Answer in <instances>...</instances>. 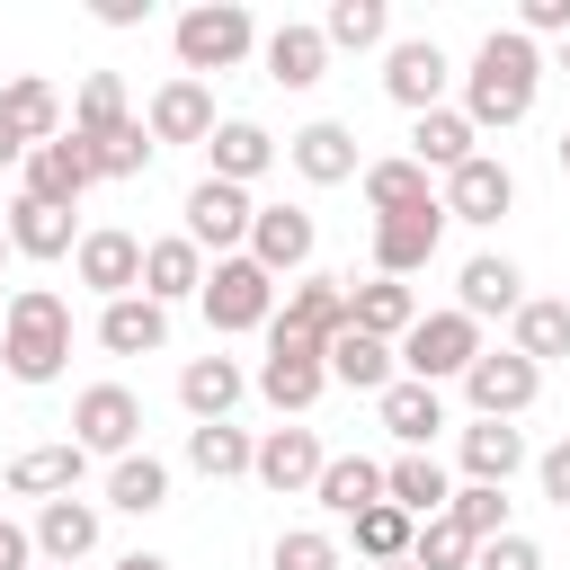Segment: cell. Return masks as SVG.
Wrapping results in <instances>:
<instances>
[{"mask_svg":"<svg viewBox=\"0 0 570 570\" xmlns=\"http://www.w3.org/2000/svg\"><path fill=\"white\" fill-rule=\"evenodd\" d=\"M0 267H9V223H0Z\"/></svg>","mask_w":570,"mask_h":570,"instance_id":"obj_56","label":"cell"},{"mask_svg":"<svg viewBox=\"0 0 570 570\" xmlns=\"http://www.w3.org/2000/svg\"><path fill=\"white\" fill-rule=\"evenodd\" d=\"M0 169H27V142H18L9 125H0Z\"/></svg>","mask_w":570,"mask_h":570,"instance_id":"obj_53","label":"cell"},{"mask_svg":"<svg viewBox=\"0 0 570 570\" xmlns=\"http://www.w3.org/2000/svg\"><path fill=\"white\" fill-rule=\"evenodd\" d=\"M534 392H543V365H525L517 347H481V356L463 365V401H472V419H525Z\"/></svg>","mask_w":570,"mask_h":570,"instance_id":"obj_7","label":"cell"},{"mask_svg":"<svg viewBox=\"0 0 570 570\" xmlns=\"http://www.w3.org/2000/svg\"><path fill=\"white\" fill-rule=\"evenodd\" d=\"M116 570H169V561H160V552H125Z\"/></svg>","mask_w":570,"mask_h":570,"instance_id":"obj_54","label":"cell"},{"mask_svg":"<svg viewBox=\"0 0 570 570\" xmlns=\"http://www.w3.org/2000/svg\"><path fill=\"white\" fill-rule=\"evenodd\" d=\"M27 534H36V552H45L53 570H80V561L98 552V499H45Z\"/></svg>","mask_w":570,"mask_h":570,"instance_id":"obj_24","label":"cell"},{"mask_svg":"<svg viewBox=\"0 0 570 570\" xmlns=\"http://www.w3.org/2000/svg\"><path fill=\"white\" fill-rule=\"evenodd\" d=\"M454 454H463V481H481V490H508V481L525 472L517 419H472V428H454Z\"/></svg>","mask_w":570,"mask_h":570,"instance_id":"obj_22","label":"cell"},{"mask_svg":"<svg viewBox=\"0 0 570 570\" xmlns=\"http://www.w3.org/2000/svg\"><path fill=\"white\" fill-rule=\"evenodd\" d=\"M525 365H552V356H570V303H552V294H525L517 303V338H508Z\"/></svg>","mask_w":570,"mask_h":570,"instance_id":"obj_39","label":"cell"},{"mask_svg":"<svg viewBox=\"0 0 570 570\" xmlns=\"http://www.w3.org/2000/svg\"><path fill=\"white\" fill-rule=\"evenodd\" d=\"M71 267H80V285H89L98 303H116V294H142V240H134V232H116V223L80 232Z\"/></svg>","mask_w":570,"mask_h":570,"instance_id":"obj_15","label":"cell"},{"mask_svg":"<svg viewBox=\"0 0 570 570\" xmlns=\"http://www.w3.org/2000/svg\"><path fill=\"white\" fill-rule=\"evenodd\" d=\"M267 570H338V543H330L321 525H285V534L267 543Z\"/></svg>","mask_w":570,"mask_h":570,"instance_id":"obj_47","label":"cell"},{"mask_svg":"<svg viewBox=\"0 0 570 570\" xmlns=\"http://www.w3.org/2000/svg\"><path fill=\"white\" fill-rule=\"evenodd\" d=\"M249 214H258V205H249V187L196 178V187H187V223H178V232H187L196 249H214V258H240V249H249Z\"/></svg>","mask_w":570,"mask_h":570,"instance_id":"obj_8","label":"cell"},{"mask_svg":"<svg viewBox=\"0 0 570 570\" xmlns=\"http://www.w3.org/2000/svg\"><path fill=\"white\" fill-rule=\"evenodd\" d=\"M134 436H142V401L125 392V383H89L80 401H71V445L80 454H134Z\"/></svg>","mask_w":570,"mask_h":570,"instance_id":"obj_9","label":"cell"},{"mask_svg":"<svg viewBox=\"0 0 570 570\" xmlns=\"http://www.w3.org/2000/svg\"><path fill=\"white\" fill-rule=\"evenodd\" d=\"M356 187H365L374 223H383V214H419V205H436V187H428V169H419L410 151H392V160H365V169H356Z\"/></svg>","mask_w":570,"mask_h":570,"instance_id":"obj_32","label":"cell"},{"mask_svg":"<svg viewBox=\"0 0 570 570\" xmlns=\"http://www.w3.org/2000/svg\"><path fill=\"white\" fill-rule=\"evenodd\" d=\"M169 45H178V71H187V80H214V71H240V62H249L258 27H249L240 0H196V9L169 27Z\"/></svg>","mask_w":570,"mask_h":570,"instance_id":"obj_3","label":"cell"},{"mask_svg":"<svg viewBox=\"0 0 570 570\" xmlns=\"http://www.w3.org/2000/svg\"><path fill=\"white\" fill-rule=\"evenodd\" d=\"M0 365L9 383H62L71 365V303L53 285H18L0 312Z\"/></svg>","mask_w":570,"mask_h":570,"instance_id":"obj_2","label":"cell"},{"mask_svg":"<svg viewBox=\"0 0 570 570\" xmlns=\"http://www.w3.org/2000/svg\"><path fill=\"white\" fill-rule=\"evenodd\" d=\"M534 481H543V499H552V508H561V517H570V436H561V445H543V454H534Z\"/></svg>","mask_w":570,"mask_h":570,"instance_id":"obj_49","label":"cell"},{"mask_svg":"<svg viewBox=\"0 0 570 570\" xmlns=\"http://www.w3.org/2000/svg\"><path fill=\"white\" fill-rule=\"evenodd\" d=\"M445 80H454V62H445L436 36H401V45L383 53V89H392V107H410V116L445 107Z\"/></svg>","mask_w":570,"mask_h":570,"instance_id":"obj_11","label":"cell"},{"mask_svg":"<svg viewBox=\"0 0 570 570\" xmlns=\"http://www.w3.org/2000/svg\"><path fill=\"white\" fill-rule=\"evenodd\" d=\"M0 570H36V534L18 517H0Z\"/></svg>","mask_w":570,"mask_h":570,"instance_id":"obj_51","label":"cell"},{"mask_svg":"<svg viewBox=\"0 0 570 570\" xmlns=\"http://www.w3.org/2000/svg\"><path fill=\"white\" fill-rule=\"evenodd\" d=\"M107 508H125V517H151V508H169V463L160 454H116L107 463Z\"/></svg>","mask_w":570,"mask_h":570,"instance_id":"obj_37","label":"cell"},{"mask_svg":"<svg viewBox=\"0 0 570 570\" xmlns=\"http://www.w3.org/2000/svg\"><path fill=\"white\" fill-rule=\"evenodd\" d=\"M27 187L18 196H36V205H53V214H71L98 178H89V151H80V134H53V142H36L27 151V169H18Z\"/></svg>","mask_w":570,"mask_h":570,"instance_id":"obj_13","label":"cell"},{"mask_svg":"<svg viewBox=\"0 0 570 570\" xmlns=\"http://www.w3.org/2000/svg\"><path fill=\"white\" fill-rule=\"evenodd\" d=\"M0 125L36 151V142H53L62 134V98H53V80H36V71H18V80H0Z\"/></svg>","mask_w":570,"mask_h":570,"instance_id":"obj_31","label":"cell"},{"mask_svg":"<svg viewBox=\"0 0 570 570\" xmlns=\"http://www.w3.org/2000/svg\"><path fill=\"white\" fill-rule=\"evenodd\" d=\"M392 570H419V561H392Z\"/></svg>","mask_w":570,"mask_h":570,"instance_id":"obj_58","label":"cell"},{"mask_svg":"<svg viewBox=\"0 0 570 570\" xmlns=\"http://www.w3.org/2000/svg\"><path fill=\"white\" fill-rule=\"evenodd\" d=\"M80 472H89V454L62 436V445H27V454L9 463V490H18V499H71Z\"/></svg>","mask_w":570,"mask_h":570,"instance_id":"obj_33","label":"cell"},{"mask_svg":"<svg viewBox=\"0 0 570 570\" xmlns=\"http://www.w3.org/2000/svg\"><path fill=\"white\" fill-rule=\"evenodd\" d=\"M517 303H525L517 258H499V249L463 258V276H454V312H463V321H517Z\"/></svg>","mask_w":570,"mask_h":570,"instance_id":"obj_20","label":"cell"},{"mask_svg":"<svg viewBox=\"0 0 570 570\" xmlns=\"http://www.w3.org/2000/svg\"><path fill=\"white\" fill-rule=\"evenodd\" d=\"M410 321H419V294H410L401 276H365V285H347V330H365V338L401 347V338H410Z\"/></svg>","mask_w":570,"mask_h":570,"instance_id":"obj_25","label":"cell"},{"mask_svg":"<svg viewBox=\"0 0 570 570\" xmlns=\"http://www.w3.org/2000/svg\"><path fill=\"white\" fill-rule=\"evenodd\" d=\"M71 249H80L71 214H53V205H36V196L9 205V258H71Z\"/></svg>","mask_w":570,"mask_h":570,"instance_id":"obj_36","label":"cell"},{"mask_svg":"<svg viewBox=\"0 0 570 570\" xmlns=\"http://www.w3.org/2000/svg\"><path fill=\"white\" fill-rule=\"evenodd\" d=\"M356 525V552L374 561V570H392V561H410V543H419V517H401L392 499H374L365 517H347Z\"/></svg>","mask_w":570,"mask_h":570,"instance_id":"obj_42","label":"cell"},{"mask_svg":"<svg viewBox=\"0 0 570 570\" xmlns=\"http://www.w3.org/2000/svg\"><path fill=\"white\" fill-rule=\"evenodd\" d=\"M374 419L401 436V454H428V445H436V428H445V392H436V383L392 374V383L374 392Z\"/></svg>","mask_w":570,"mask_h":570,"instance_id":"obj_21","label":"cell"},{"mask_svg":"<svg viewBox=\"0 0 570 570\" xmlns=\"http://www.w3.org/2000/svg\"><path fill=\"white\" fill-rule=\"evenodd\" d=\"M392 356L410 365V383H436V392H445V383H463V365L481 356V321H463V312H419Z\"/></svg>","mask_w":570,"mask_h":570,"instance_id":"obj_6","label":"cell"},{"mask_svg":"<svg viewBox=\"0 0 570 570\" xmlns=\"http://www.w3.org/2000/svg\"><path fill=\"white\" fill-rule=\"evenodd\" d=\"M472 570H543V552H534V534L508 525V534H490V543L472 552Z\"/></svg>","mask_w":570,"mask_h":570,"instance_id":"obj_48","label":"cell"},{"mask_svg":"<svg viewBox=\"0 0 570 570\" xmlns=\"http://www.w3.org/2000/svg\"><path fill=\"white\" fill-rule=\"evenodd\" d=\"M249 392H258L267 410L303 419V410H312V401L330 392V365H321V347H312V338H294V330H276V321H267V356H258Z\"/></svg>","mask_w":570,"mask_h":570,"instance_id":"obj_5","label":"cell"},{"mask_svg":"<svg viewBox=\"0 0 570 570\" xmlns=\"http://www.w3.org/2000/svg\"><path fill=\"white\" fill-rule=\"evenodd\" d=\"M312 240H321V232H312V214H303V205H258V214H249V249H240V258H258L267 276H303V267H312Z\"/></svg>","mask_w":570,"mask_h":570,"instance_id":"obj_18","label":"cell"},{"mask_svg":"<svg viewBox=\"0 0 570 570\" xmlns=\"http://www.w3.org/2000/svg\"><path fill=\"white\" fill-rule=\"evenodd\" d=\"M561 71H570V36H561Z\"/></svg>","mask_w":570,"mask_h":570,"instance_id":"obj_57","label":"cell"},{"mask_svg":"<svg viewBox=\"0 0 570 570\" xmlns=\"http://www.w3.org/2000/svg\"><path fill=\"white\" fill-rule=\"evenodd\" d=\"M214 125H223V116H214V89H205V80H187V71H178V80H160V89H151V116H142V134H151V142H205Z\"/></svg>","mask_w":570,"mask_h":570,"instance_id":"obj_23","label":"cell"},{"mask_svg":"<svg viewBox=\"0 0 570 570\" xmlns=\"http://www.w3.org/2000/svg\"><path fill=\"white\" fill-rule=\"evenodd\" d=\"M445 223H499L508 205H517V169L508 160H490V151H472L463 169H445Z\"/></svg>","mask_w":570,"mask_h":570,"instance_id":"obj_14","label":"cell"},{"mask_svg":"<svg viewBox=\"0 0 570 570\" xmlns=\"http://www.w3.org/2000/svg\"><path fill=\"white\" fill-rule=\"evenodd\" d=\"M196 285H205V249L187 240V232H169V240H142V294L169 312V303H196Z\"/></svg>","mask_w":570,"mask_h":570,"instance_id":"obj_27","label":"cell"},{"mask_svg":"<svg viewBox=\"0 0 570 570\" xmlns=\"http://www.w3.org/2000/svg\"><path fill=\"white\" fill-rule=\"evenodd\" d=\"M249 436L232 428V419H205V428H187V472H205V481H240L249 472Z\"/></svg>","mask_w":570,"mask_h":570,"instance_id":"obj_41","label":"cell"},{"mask_svg":"<svg viewBox=\"0 0 570 570\" xmlns=\"http://www.w3.org/2000/svg\"><path fill=\"white\" fill-rule=\"evenodd\" d=\"M285 160H294V178L303 187H347L365 160H356V134L338 125V116H321V125H303V134H285Z\"/></svg>","mask_w":570,"mask_h":570,"instance_id":"obj_19","label":"cell"},{"mask_svg":"<svg viewBox=\"0 0 570 570\" xmlns=\"http://www.w3.org/2000/svg\"><path fill=\"white\" fill-rule=\"evenodd\" d=\"M445 517H454L472 543H490V534H508V490H481V481H463V490L445 499Z\"/></svg>","mask_w":570,"mask_h":570,"instance_id":"obj_45","label":"cell"},{"mask_svg":"<svg viewBox=\"0 0 570 570\" xmlns=\"http://www.w3.org/2000/svg\"><path fill=\"white\" fill-rule=\"evenodd\" d=\"M383 499H392L401 517H419V525H428V517H445L454 481H445V463H436V454H392V463H383Z\"/></svg>","mask_w":570,"mask_h":570,"instance_id":"obj_30","label":"cell"},{"mask_svg":"<svg viewBox=\"0 0 570 570\" xmlns=\"http://www.w3.org/2000/svg\"><path fill=\"white\" fill-rule=\"evenodd\" d=\"M125 116H134V107H125V80H116V71H89L80 98H71V125H62V134L89 142V134H107V125H125Z\"/></svg>","mask_w":570,"mask_h":570,"instance_id":"obj_44","label":"cell"},{"mask_svg":"<svg viewBox=\"0 0 570 570\" xmlns=\"http://www.w3.org/2000/svg\"><path fill=\"white\" fill-rule=\"evenodd\" d=\"M240 392H249V374H240L232 356H187V365H178V410H187L196 428H205V419H232Z\"/></svg>","mask_w":570,"mask_h":570,"instance_id":"obj_28","label":"cell"},{"mask_svg":"<svg viewBox=\"0 0 570 570\" xmlns=\"http://www.w3.org/2000/svg\"><path fill=\"white\" fill-rule=\"evenodd\" d=\"M98 347L107 356H160L169 347V312L151 294H116V303H98Z\"/></svg>","mask_w":570,"mask_h":570,"instance_id":"obj_26","label":"cell"},{"mask_svg":"<svg viewBox=\"0 0 570 570\" xmlns=\"http://www.w3.org/2000/svg\"><path fill=\"white\" fill-rule=\"evenodd\" d=\"M312 499H321L330 517H365V508L383 499V463H374V454H330L321 481H312Z\"/></svg>","mask_w":570,"mask_h":570,"instance_id":"obj_35","label":"cell"},{"mask_svg":"<svg viewBox=\"0 0 570 570\" xmlns=\"http://www.w3.org/2000/svg\"><path fill=\"white\" fill-rule=\"evenodd\" d=\"M196 303H205V321H214L223 338H240V330H267V321H276V276H267L258 258H214L205 285H196Z\"/></svg>","mask_w":570,"mask_h":570,"instance_id":"obj_4","label":"cell"},{"mask_svg":"<svg viewBox=\"0 0 570 570\" xmlns=\"http://www.w3.org/2000/svg\"><path fill=\"white\" fill-rule=\"evenodd\" d=\"M517 36H525V45H534V36H570V0H525Z\"/></svg>","mask_w":570,"mask_h":570,"instance_id":"obj_50","label":"cell"},{"mask_svg":"<svg viewBox=\"0 0 570 570\" xmlns=\"http://www.w3.org/2000/svg\"><path fill=\"white\" fill-rule=\"evenodd\" d=\"M552 160H561V178H570V125H561V142H552Z\"/></svg>","mask_w":570,"mask_h":570,"instance_id":"obj_55","label":"cell"},{"mask_svg":"<svg viewBox=\"0 0 570 570\" xmlns=\"http://www.w3.org/2000/svg\"><path fill=\"white\" fill-rule=\"evenodd\" d=\"M472 552H481V543H472L454 517H428V525H419V543H410V561H419V570H472Z\"/></svg>","mask_w":570,"mask_h":570,"instance_id":"obj_46","label":"cell"},{"mask_svg":"<svg viewBox=\"0 0 570 570\" xmlns=\"http://www.w3.org/2000/svg\"><path fill=\"white\" fill-rule=\"evenodd\" d=\"M98 18H107V27H142V18H151V0H98Z\"/></svg>","mask_w":570,"mask_h":570,"instance_id":"obj_52","label":"cell"},{"mask_svg":"<svg viewBox=\"0 0 570 570\" xmlns=\"http://www.w3.org/2000/svg\"><path fill=\"white\" fill-rule=\"evenodd\" d=\"M321 436L312 428H267L258 436V454H249V481H267L276 499H312V481H321Z\"/></svg>","mask_w":570,"mask_h":570,"instance_id":"obj_16","label":"cell"},{"mask_svg":"<svg viewBox=\"0 0 570 570\" xmlns=\"http://www.w3.org/2000/svg\"><path fill=\"white\" fill-rule=\"evenodd\" d=\"M481 151V134L463 125V107H428V116H410V160L419 169H463Z\"/></svg>","mask_w":570,"mask_h":570,"instance_id":"obj_34","label":"cell"},{"mask_svg":"<svg viewBox=\"0 0 570 570\" xmlns=\"http://www.w3.org/2000/svg\"><path fill=\"white\" fill-rule=\"evenodd\" d=\"M276 134L267 125H249V116H223L214 134H205V178H223V187H249V178H267L276 169Z\"/></svg>","mask_w":570,"mask_h":570,"instance_id":"obj_17","label":"cell"},{"mask_svg":"<svg viewBox=\"0 0 570 570\" xmlns=\"http://www.w3.org/2000/svg\"><path fill=\"white\" fill-rule=\"evenodd\" d=\"M383 36H392V9H383V0H330V18H321V45H330V53H338V45L365 53V45H383Z\"/></svg>","mask_w":570,"mask_h":570,"instance_id":"obj_43","label":"cell"},{"mask_svg":"<svg viewBox=\"0 0 570 570\" xmlns=\"http://www.w3.org/2000/svg\"><path fill=\"white\" fill-rule=\"evenodd\" d=\"M436 249H445V205H419V214H383L374 223V276H419V267H436Z\"/></svg>","mask_w":570,"mask_h":570,"instance_id":"obj_12","label":"cell"},{"mask_svg":"<svg viewBox=\"0 0 570 570\" xmlns=\"http://www.w3.org/2000/svg\"><path fill=\"white\" fill-rule=\"evenodd\" d=\"M534 89H543V53L517 36V27H490L481 45H472V71H463V125L472 134H508V125H525L534 116Z\"/></svg>","mask_w":570,"mask_h":570,"instance_id":"obj_1","label":"cell"},{"mask_svg":"<svg viewBox=\"0 0 570 570\" xmlns=\"http://www.w3.org/2000/svg\"><path fill=\"white\" fill-rule=\"evenodd\" d=\"M80 151H89V178H142L160 142L142 134V116H125V125H107V134H89Z\"/></svg>","mask_w":570,"mask_h":570,"instance_id":"obj_40","label":"cell"},{"mask_svg":"<svg viewBox=\"0 0 570 570\" xmlns=\"http://www.w3.org/2000/svg\"><path fill=\"white\" fill-rule=\"evenodd\" d=\"M45 570H53V561H45Z\"/></svg>","mask_w":570,"mask_h":570,"instance_id":"obj_59","label":"cell"},{"mask_svg":"<svg viewBox=\"0 0 570 570\" xmlns=\"http://www.w3.org/2000/svg\"><path fill=\"white\" fill-rule=\"evenodd\" d=\"M276 330H294V338L330 347V338L347 330V276H321V267H303L294 285H276Z\"/></svg>","mask_w":570,"mask_h":570,"instance_id":"obj_10","label":"cell"},{"mask_svg":"<svg viewBox=\"0 0 570 570\" xmlns=\"http://www.w3.org/2000/svg\"><path fill=\"white\" fill-rule=\"evenodd\" d=\"M321 365H330V383H347V392H383V383H392V347L365 338V330H338V338L321 347Z\"/></svg>","mask_w":570,"mask_h":570,"instance_id":"obj_38","label":"cell"},{"mask_svg":"<svg viewBox=\"0 0 570 570\" xmlns=\"http://www.w3.org/2000/svg\"><path fill=\"white\" fill-rule=\"evenodd\" d=\"M258 62H267V80H276V89H321V71H330V45H321V27L285 18V27L258 45Z\"/></svg>","mask_w":570,"mask_h":570,"instance_id":"obj_29","label":"cell"}]
</instances>
